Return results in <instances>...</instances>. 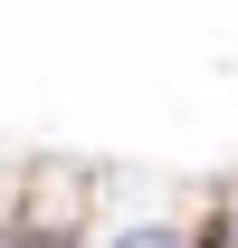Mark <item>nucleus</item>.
<instances>
[{
	"label": "nucleus",
	"mask_w": 238,
	"mask_h": 248,
	"mask_svg": "<svg viewBox=\"0 0 238 248\" xmlns=\"http://www.w3.org/2000/svg\"><path fill=\"white\" fill-rule=\"evenodd\" d=\"M86 248H209V201L200 210H181V201H152V210L95 201V239Z\"/></svg>",
	"instance_id": "obj_2"
},
{
	"label": "nucleus",
	"mask_w": 238,
	"mask_h": 248,
	"mask_svg": "<svg viewBox=\"0 0 238 248\" xmlns=\"http://www.w3.org/2000/svg\"><path fill=\"white\" fill-rule=\"evenodd\" d=\"M0 248H29V239H19V219H0Z\"/></svg>",
	"instance_id": "obj_3"
},
{
	"label": "nucleus",
	"mask_w": 238,
	"mask_h": 248,
	"mask_svg": "<svg viewBox=\"0 0 238 248\" xmlns=\"http://www.w3.org/2000/svg\"><path fill=\"white\" fill-rule=\"evenodd\" d=\"M19 229L29 239H95V162L29 153V172H19Z\"/></svg>",
	"instance_id": "obj_1"
}]
</instances>
